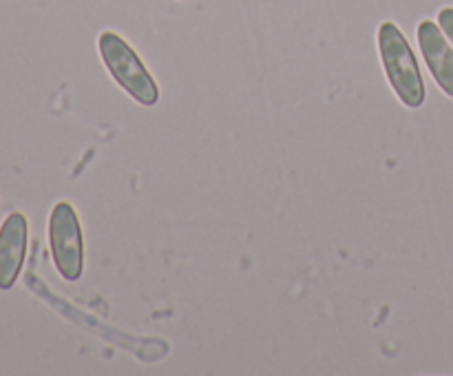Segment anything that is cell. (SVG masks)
Returning <instances> with one entry per match:
<instances>
[{
    "label": "cell",
    "instance_id": "obj_1",
    "mask_svg": "<svg viewBox=\"0 0 453 376\" xmlns=\"http://www.w3.org/2000/svg\"><path fill=\"white\" fill-rule=\"evenodd\" d=\"M376 40H379V56L383 62L385 78H388L392 91L407 109H420L425 104L427 91H425L418 60H416L414 49L407 42L405 34L398 29L396 22L385 20L379 25Z\"/></svg>",
    "mask_w": 453,
    "mask_h": 376
},
{
    "label": "cell",
    "instance_id": "obj_2",
    "mask_svg": "<svg viewBox=\"0 0 453 376\" xmlns=\"http://www.w3.org/2000/svg\"><path fill=\"white\" fill-rule=\"evenodd\" d=\"M97 53L122 91L131 96L142 106H155L159 102V87L144 60L135 53V49L115 31H102L97 38Z\"/></svg>",
    "mask_w": 453,
    "mask_h": 376
},
{
    "label": "cell",
    "instance_id": "obj_3",
    "mask_svg": "<svg viewBox=\"0 0 453 376\" xmlns=\"http://www.w3.org/2000/svg\"><path fill=\"white\" fill-rule=\"evenodd\" d=\"M49 248L58 274L65 281H78L84 272V234L71 202H58L49 215Z\"/></svg>",
    "mask_w": 453,
    "mask_h": 376
},
{
    "label": "cell",
    "instance_id": "obj_4",
    "mask_svg": "<svg viewBox=\"0 0 453 376\" xmlns=\"http://www.w3.org/2000/svg\"><path fill=\"white\" fill-rule=\"evenodd\" d=\"M29 221L22 212H9L0 226V290H12L25 265Z\"/></svg>",
    "mask_w": 453,
    "mask_h": 376
},
{
    "label": "cell",
    "instance_id": "obj_5",
    "mask_svg": "<svg viewBox=\"0 0 453 376\" xmlns=\"http://www.w3.org/2000/svg\"><path fill=\"white\" fill-rule=\"evenodd\" d=\"M416 38L423 51L425 65L432 71L434 80L445 96L453 100V47L442 34L441 25L434 20H420L416 27Z\"/></svg>",
    "mask_w": 453,
    "mask_h": 376
},
{
    "label": "cell",
    "instance_id": "obj_6",
    "mask_svg": "<svg viewBox=\"0 0 453 376\" xmlns=\"http://www.w3.org/2000/svg\"><path fill=\"white\" fill-rule=\"evenodd\" d=\"M438 25H441L442 34L447 35V40H449L453 47V7H442L438 12Z\"/></svg>",
    "mask_w": 453,
    "mask_h": 376
}]
</instances>
